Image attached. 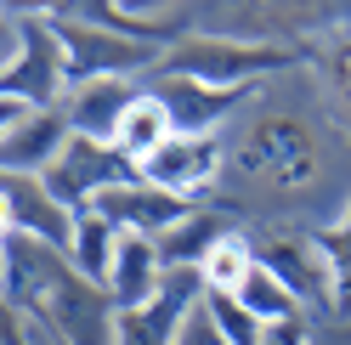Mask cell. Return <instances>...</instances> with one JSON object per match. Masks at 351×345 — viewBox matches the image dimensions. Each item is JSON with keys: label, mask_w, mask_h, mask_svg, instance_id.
I'll return each mask as SVG.
<instances>
[{"label": "cell", "mask_w": 351, "mask_h": 345, "mask_svg": "<svg viewBox=\"0 0 351 345\" xmlns=\"http://www.w3.org/2000/svg\"><path fill=\"white\" fill-rule=\"evenodd\" d=\"M51 29L62 40V68H69V85H85V79H130L136 68H159L165 51L159 46H142V40H125L114 29L91 23L80 12H51Z\"/></svg>", "instance_id": "cell-4"}, {"label": "cell", "mask_w": 351, "mask_h": 345, "mask_svg": "<svg viewBox=\"0 0 351 345\" xmlns=\"http://www.w3.org/2000/svg\"><path fill=\"white\" fill-rule=\"evenodd\" d=\"M6 306L12 311H29L40 294H46L62 272H69V255L51 249V244H34V238H17L6 232Z\"/></svg>", "instance_id": "cell-15"}, {"label": "cell", "mask_w": 351, "mask_h": 345, "mask_svg": "<svg viewBox=\"0 0 351 345\" xmlns=\"http://www.w3.org/2000/svg\"><path fill=\"white\" fill-rule=\"evenodd\" d=\"M91 209L108 215L119 232H136V238H165V232H170V227H182L199 204H182V199H170V192L147 187V181L136 176V181H125V187H108Z\"/></svg>", "instance_id": "cell-11"}, {"label": "cell", "mask_w": 351, "mask_h": 345, "mask_svg": "<svg viewBox=\"0 0 351 345\" xmlns=\"http://www.w3.org/2000/svg\"><path fill=\"white\" fill-rule=\"evenodd\" d=\"M328 164H335L328 159V131L312 114H300V107H289V114H255L244 125V136H238V147L227 153L238 192L278 199V204L300 199V192H317Z\"/></svg>", "instance_id": "cell-1"}, {"label": "cell", "mask_w": 351, "mask_h": 345, "mask_svg": "<svg viewBox=\"0 0 351 345\" xmlns=\"http://www.w3.org/2000/svg\"><path fill=\"white\" fill-rule=\"evenodd\" d=\"M147 91L170 107L176 136H215V125H227L238 114V102H244V91H215V85H199L187 74H165V68H153Z\"/></svg>", "instance_id": "cell-10"}, {"label": "cell", "mask_w": 351, "mask_h": 345, "mask_svg": "<svg viewBox=\"0 0 351 345\" xmlns=\"http://www.w3.org/2000/svg\"><path fill=\"white\" fill-rule=\"evenodd\" d=\"M335 345H351V322H340V329H335Z\"/></svg>", "instance_id": "cell-26"}, {"label": "cell", "mask_w": 351, "mask_h": 345, "mask_svg": "<svg viewBox=\"0 0 351 345\" xmlns=\"http://www.w3.org/2000/svg\"><path fill=\"white\" fill-rule=\"evenodd\" d=\"M283 62H295L289 46H250V40H227V34H187L165 51L159 68L165 74H187L199 85H215V91H244L250 79L278 74Z\"/></svg>", "instance_id": "cell-3"}, {"label": "cell", "mask_w": 351, "mask_h": 345, "mask_svg": "<svg viewBox=\"0 0 351 345\" xmlns=\"http://www.w3.org/2000/svg\"><path fill=\"white\" fill-rule=\"evenodd\" d=\"M204 311H210L215 334H221L227 345H261V340H267V329L238 306V294H204Z\"/></svg>", "instance_id": "cell-22"}, {"label": "cell", "mask_w": 351, "mask_h": 345, "mask_svg": "<svg viewBox=\"0 0 351 345\" xmlns=\"http://www.w3.org/2000/svg\"><path fill=\"white\" fill-rule=\"evenodd\" d=\"M176 345H227V340L215 334V322H210V311L199 306V311L187 317V329H182V340H176Z\"/></svg>", "instance_id": "cell-24"}, {"label": "cell", "mask_w": 351, "mask_h": 345, "mask_svg": "<svg viewBox=\"0 0 351 345\" xmlns=\"http://www.w3.org/2000/svg\"><path fill=\"white\" fill-rule=\"evenodd\" d=\"M125 181H136V164H130L119 147H108V142H85V136H74L69 147H62V159L46 170V187H51L74 215H80V209H91L108 187H125Z\"/></svg>", "instance_id": "cell-5"}, {"label": "cell", "mask_w": 351, "mask_h": 345, "mask_svg": "<svg viewBox=\"0 0 351 345\" xmlns=\"http://www.w3.org/2000/svg\"><path fill=\"white\" fill-rule=\"evenodd\" d=\"M69 142H74L69 114H62V107H34V114H23L17 125H6V147H0L6 176H46L62 159Z\"/></svg>", "instance_id": "cell-12"}, {"label": "cell", "mask_w": 351, "mask_h": 345, "mask_svg": "<svg viewBox=\"0 0 351 345\" xmlns=\"http://www.w3.org/2000/svg\"><path fill=\"white\" fill-rule=\"evenodd\" d=\"M250 266H255V249L232 232V238H221V244L210 249V261L199 266V277H204L210 294H238V283L250 277Z\"/></svg>", "instance_id": "cell-21"}, {"label": "cell", "mask_w": 351, "mask_h": 345, "mask_svg": "<svg viewBox=\"0 0 351 345\" xmlns=\"http://www.w3.org/2000/svg\"><path fill=\"white\" fill-rule=\"evenodd\" d=\"M114 255H119V227L108 221V215H97V209H80L69 266H74L80 277H91V283H108V272H114Z\"/></svg>", "instance_id": "cell-18"}, {"label": "cell", "mask_w": 351, "mask_h": 345, "mask_svg": "<svg viewBox=\"0 0 351 345\" xmlns=\"http://www.w3.org/2000/svg\"><path fill=\"white\" fill-rule=\"evenodd\" d=\"M204 277L199 272H170L165 289L136 311H119V345H176L187 317L204 306Z\"/></svg>", "instance_id": "cell-8"}, {"label": "cell", "mask_w": 351, "mask_h": 345, "mask_svg": "<svg viewBox=\"0 0 351 345\" xmlns=\"http://www.w3.org/2000/svg\"><path fill=\"white\" fill-rule=\"evenodd\" d=\"M227 170V147L221 136H170L159 153H153L136 176L147 187H159L170 192V199H182V204H199L204 192L215 187V176Z\"/></svg>", "instance_id": "cell-6"}, {"label": "cell", "mask_w": 351, "mask_h": 345, "mask_svg": "<svg viewBox=\"0 0 351 345\" xmlns=\"http://www.w3.org/2000/svg\"><path fill=\"white\" fill-rule=\"evenodd\" d=\"M317 244L328 255V277H335V294H328V317L351 322V204L328 232H317Z\"/></svg>", "instance_id": "cell-20"}, {"label": "cell", "mask_w": 351, "mask_h": 345, "mask_svg": "<svg viewBox=\"0 0 351 345\" xmlns=\"http://www.w3.org/2000/svg\"><path fill=\"white\" fill-rule=\"evenodd\" d=\"M176 136V119H170V107L153 97V91H142L136 102H130V114H125V125H119V136H114V147L119 153L130 159V164H147L153 153H159V147Z\"/></svg>", "instance_id": "cell-17"}, {"label": "cell", "mask_w": 351, "mask_h": 345, "mask_svg": "<svg viewBox=\"0 0 351 345\" xmlns=\"http://www.w3.org/2000/svg\"><path fill=\"white\" fill-rule=\"evenodd\" d=\"M238 306H244L261 329H272V322H289V317H306V306L295 300V289L283 283V277L272 272V266H250V277L238 283Z\"/></svg>", "instance_id": "cell-19"}, {"label": "cell", "mask_w": 351, "mask_h": 345, "mask_svg": "<svg viewBox=\"0 0 351 345\" xmlns=\"http://www.w3.org/2000/svg\"><path fill=\"white\" fill-rule=\"evenodd\" d=\"M335 85H340V102H346V114H351V29L335 40Z\"/></svg>", "instance_id": "cell-25"}, {"label": "cell", "mask_w": 351, "mask_h": 345, "mask_svg": "<svg viewBox=\"0 0 351 345\" xmlns=\"http://www.w3.org/2000/svg\"><path fill=\"white\" fill-rule=\"evenodd\" d=\"M221 238H232L227 215L199 204V209H193L182 227H170L165 238H153V244H159V255H165V266H170V272H199V266L210 261V249L221 244Z\"/></svg>", "instance_id": "cell-16"}, {"label": "cell", "mask_w": 351, "mask_h": 345, "mask_svg": "<svg viewBox=\"0 0 351 345\" xmlns=\"http://www.w3.org/2000/svg\"><path fill=\"white\" fill-rule=\"evenodd\" d=\"M165 277H170V266H165L159 244H153V238H136V232H119L114 272H108V283H102L108 300H114L119 311H136V306H147V300L165 289Z\"/></svg>", "instance_id": "cell-14"}, {"label": "cell", "mask_w": 351, "mask_h": 345, "mask_svg": "<svg viewBox=\"0 0 351 345\" xmlns=\"http://www.w3.org/2000/svg\"><path fill=\"white\" fill-rule=\"evenodd\" d=\"M46 345H119V306L102 283L80 277L74 266L23 311Z\"/></svg>", "instance_id": "cell-2"}, {"label": "cell", "mask_w": 351, "mask_h": 345, "mask_svg": "<svg viewBox=\"0 0 351 345\" xmlns=\"http://www.w3.org/2000/svg\"><path fill=\"white\" fill-rule=\"evenodd\" d=\"M255 261L272 266L283 283L295 289L300 306H317L328 311V294H335V277H328V255L317 244V232H289V238H261L255 244Z\"/></svg>", "instance_id": "cell-9"}, {"label": "cell", "mask_w": 351, "mask_h": 345, "mask_svg": "<svg viewBox=\"0 0 351 345\" xmlns=\"http://www.w3.org/2000/svg\"><path fill=\"white\" fill-rule=\"evenodd\" d=\"M261 345H317V334H312V317H289V322H272Z\"/></svg>", "instance_id": "cell-23"}, {"label": "cell", "mask_w": 351, "mask_h": 345, "mask_svg": "<svg viewBox=\"0 0 351 345\" xmlns=\"http://www.w3.org/2000/svg\"><path fill=\"white\" fill-rule=\"evenodd\" d=\"M136 97L142 91L130 79H85V85H69L62 114H69L74 136L114 147V136H119V125H125V114H130V102H136Z\"/></svg>", "instance_id": "cell-13"}, {"label": "cell", "mask_w": 351, "mask_h": 345, "mask_svg": "<svg viewBox=\"0 0 351 345\" xmlns=\"http://www.w3.org/2000/svg\"><path fill=\"white\" fill-rule=\"evenodd\" d=\"M0 215H6V232H17V238L51 244L62 255L74 249L80 215L46 187V176H0Z\"/></svg>", "instance_id": "cell-7"}]
</instances>
